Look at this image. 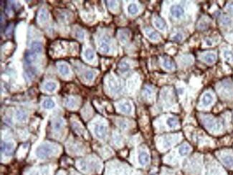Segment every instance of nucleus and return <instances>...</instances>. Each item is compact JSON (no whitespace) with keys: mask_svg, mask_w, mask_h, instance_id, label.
<instances>
[{"mask_svg":"<svg viewBox=\"0 0 233 175\" xmlns=\"http://www.w3.org/2000/svg\"><path fill=\"white\" fill-rule=\"evenodd\" d=\"M100 50L103 53H108L110 51V47L105 40H103L102 42L100 44Z\"/></svg>","mask_w":233,"mask_h":175,"instance_id":"f3484780","label":"nucleus"},{"mask_svg":"<svg viewBox=\"0 0 233 175\" xmlns=\"http://www.w3.org/2000/svg\"><path fill=\"white\" fill-rule=\"evenodd\" d=\"M204 60L207 63H210L211 64V63H213L215 61V60H216V55L214 53H212V52H208V53H207L204 56Z\"/></svg>","mask_w":233,"mask_h":175,"instance_id":"dca6fc26","label":"nucleus"},{"mask_svg":"<svg viewBox=\"0 0 233 175\" xmlns=\"http://www.w3.org/2000/svg\"><path fill=\"white\" fill-rule=\"evenodd\" d=\"M119 109L120 111H122L124 114H130L132 111V107H131V105L128 102H125V103H122L119 104Z\"/></svg>","mask_w":233,"mask_h":175,"instance_id":"1a4fd4ad","label":"nucleus"},{"mask_svg":"<svg viewBox=\"0 0 233 175\" xmlns=\"http://www.w3.org/2000/svg\"><path fill=\"white\" fill-rule=\"evenodd\" d=\"M108 85L111 90L114 93H118L120 90V86L116 80L113 78H111L108 80Z\"/></svg>","mask_w":233,"mask_h":175,"instance_id":"0eeeda50","label":"nucleus"},{"mask_svg":"<svg viewBox=\"0 0 233 175\" xmlns=\"http://www.w3.org/2000/svg\"><path fill=\"white\" fill-rule=\"evenodd\" d=\"M95 133L96 136L99 139H103L106 137L107 134V128L103 125H96L95 127Z\"/></svg>","mask_w":233,"mask_h":175,"instance_id":"7ed1b4c3","label":"nucleus"},{"mask_svg":"<svg viewBox=\"0 0 233 175\" xmlns=\"http://www.w3.org/2000/svg\"><path fill=\"white\" fill-rule=\"evenodd\" d=\"M154 25L158 30H164L166 28V24L163 20H161L159 17H156L154 20Z\"/></svg>","mask_w":233,"mask_h":175,"instance_id":"2eb2a0df","label":"nucleus"},{"mask_svg":"<svg viewBox=\"0 0 233 175\" xmlns=\"http://www.w3.org/2000/svg\"><path fill=\"white\" fill-rule=\"evenodd\" d=\"M85 77L87 80H92L93 77H94V74H93V73L92 71H87L85 74Z\"/></svg>","mask_w":233,"mask_h":175,"instance_id":"2f4dec72","label":"nucleus"},{"mask_svg":"<svg viewBox=\"0 0 233 175\" xmlns=\"http://www.w3.org/2000/svg\"><path fill=\"white\" fill-rule=\"evenodd\" d=\"M145 32L146 35L148 36L150 40H151L157 41L159 39V36H158V35L156 32L152 31L151 29H146Z\"/></svg>","mask_w":233,"mask_h":175,"instance_id":"f8f14e48","label":"nucleus"},{"mask_svg":"<svg viewBox=\"0 0 233 175\" xmlns=\"http://www.w3.org/2000/svg\"><path fill=\"white\" fill-rule=\"evenodd\" d=\"M119 68L122 72H125L129 69V65L126 62H121L119 64Z\"/></svg>","mask_w":233,"mask_h":175,"instance_id":"c85d7f7f","label":"nucleus"},{"mask_svg":"<svg viewBox=\"0 0 233 175\" xmlns=\"http://www.w3.org/2000/svg\"><path fill=\"white\" fill-rule=\"evenodd\" d=\"M65 103L69 108H74L76 106L75 100L73 98H67V99H66Z\"/></svg>","mask_w":233,"mask_h":175,"instance_id":"a878e982","label":"nucleus"},{"mask_svg":"<svg viewBox=\"0 0 233 175\" xmlns=\"http://www.w3.org/2000/svg\"><path fill=\"white\" fill-rule=\"evenodd\" d=\"M230 20H229L228 17H224V18L222 19V24L223 25H229V24H230Z\"/></svg>","mask_w":233,"mask_h":175,"instance_id":"72a5a7b5","label":"nucleus"},{"mask_svg":"<svg viewBox=\"0 0 233 175\" xmlns=\"http://www.w3.org/2000/svg\"><path fill=\"white\" fill-rule=\"evenodd\" d=\"M182 35H181V34H177V35H176L174 37L173 39H174V40L176 41V42H180V41L182 40Z\"/></svg>","mask_w":233,"mask_h":175,"instance_id":"473e14b6","label":"nucleus"},{"mask_svg":"<svg viewBox=\"0 0 233 175\" xmlns=\"http://www.w3.org/2000/svg\"><path fill=\"white\" fill-rule=\"evenodd\" d=\"M84 55H85V58L88 61H91V60H93L95 57L94 52H93V50H90V49H87V50L85 51V52H84Z\"/></svg>","mask_w":233,"mask_h":175,"instance_id":"aec40b11","label":"nucleus"},{"mask_svg":"<svg viewBox=\"0 0 233 175\" xmlns=\"http://www.w3.org/2000/svg\"><path fill=\"white\" fill-rule=\"evenodd\" d=\"M42 47L41 42H38V41H34V42H33L32 43L31 49H30V50L37 52V54H39L41 52H42Z\"/></svg>","mask_w":233,"mask_h":175,"instance_id":"4468645a","label":"nucleus"},{"mask_svg":"<svg viewBox=\"0 0 233 175\" xmlns=\"http://www.w3.org/2000/svg\"><path fill=\"white\" fill-rule=\"evenodd\" d=\"M212 101H213V98L210 93H206L202 98V103L204 106H210L212 103Z\"/></svg>","mask_w":233,"mask_h":175,"instance_id":"ddd939ff","label":"nucleus"},{"mask_svg":"<svg viewBox=\"0 0 233 175\" xmlns=\"http://www.w3.org/2000/svg\"><path fill=\"white\" fill-rule=\"evenodd\" d=\"M204 123L206 126L208 128L212 130H218L220 128V124L218 121L210 118H205L204 119Z\"/></svg>","mask_w":233,"mask_h":175,"instance_id":"39448f33","label":"nucleus"},{"mask_svg":"<svg viewBox=\"0 0 233 175\" xmlns=\"http://www.w3.org/2000/svg\"><path fill=\"white\" fill-rule=\"evenodd\" d=\"M207 44H208V45H212V42H210L209 40H207Z\"/></svg>","mask_w":233,"mask_h":175,"instance_id":"e433bc0d","label":"nucleus"},{"mask_svg":"<svg viewBox=\"0 0 233 175\" xmlns=\"http://www.w3.org/2000/svg\"><path fill=\"white\" fill-rule=\"evenodd\" d=\"M37 55L38 54L37 53V52H34L33 50H28V51L26 52V54H25V61H26V63H27V64H31L32 62H34V60L37 59Z\"/></svg>","mask_w":233,"mask_h":175,"instance_id":"423d86ee","label":"nucleus"},{"mask_svg":"<svg viewBox=\"0 0 233 175\" xmlns=\"http://www.w3.org/2000/svg\"><path fill=\"white\" fill-rule=\"evenodd\" d=\"M75 35L77 37L80 38V39H83L84 37H85V33L82 30L77 29L75 31Z\"/></svg>","mask_w":233,"mask_h":175,"instance_id":"7c9ffc66","label":"nucleus"},{"mask_svg":"<svg viewBox=\"0 0 233 175\" xmlns=\"http://www.w3.org/2000/svg\"><path fill=\"white\" fill-rule=\"evenodd\" d=\"M42 106L46 109H53L54 106H55V103H54L53 100L50 99V98H47V99H45V101H43Z\"/></svg>","mask_w":233,"mask_h":175,"instance_id":"6ab92c4d","label":"nucleus"},{"mask_svg":"<svg viewBox=\"0 0 233 175\" xmlns=\"http://www.w3.org/2000/svg\"><path fill=\"white\" fill-rule=\"evenodd\" d=\"M222 161L229 167H233V158L231 156H225V157L222 158Z\"/></svg>","mask_w":233,"mask_h":175,"instance_id":"5701e85b","label":"nucleus"},{"mask_svg":"<svg viewBox=\"0 0 233 175\" xmlns=\"http://www.w3.org/2000/svg\"><path fill=\"white\" fill-rule=\"evenodd\" d=\"M163 66H164V68L167 70H172L173 69V68L174 67V65L173 63V62L171 61L170 60H168V59H165L164 60V63H163Z\"/></svg>","mask_w":233,"mask_h":175,"instance_id":"393cba45","label":"nucleus"},{"mask_svg":"<svg viewBox=\"0 0 233 175\" xmlns=\"http://www.w3.org/2000/svg\"><path fill=\"white\" fill-rule=\"evenodd\" d=\"M58 69H59V72L60 74L63 75V76H68L70 74V68L67 64L65 63H61L58 66Z\"/></svg>","mask_w":233,"mask_h":175,"instance_id":"9d476101","label":"nucleus"},{"mask_svg":"<svg viewBox=\"0 0 233 175\" xmlns=\"http://www.w3.org/2000/svg\"><path fill=\"white\" fill-rule=\"evenodd\" d=\"M63 126V121L61 120V119H59V120L56 121L54 123V128H55L56 131H60V129L62 128Z\"/></svg>","mask_w":233,"mask_h":175,"instance_id":"cd10ccee","label":"nucleus"},{"mask_svg":"<svg viewBox=\"0 0 233 175\" xmlns=\"http://www.w3.org/2000/svg\"><path fill=\"white\" fill-rule=\"evenodd\" d=\"M170 12L175 18H180L184 13V9L180 5H172L170 8Z\"/></svg>","mask_w":233,"mask_h":175,"instance_id":"20e7f679","label":"nucleus"},{"mask_svg":"<svg viewBox=\"0 0 233 175\" xmlns=\"http://www.w3.org/2000/svg\"><path fill=\"white\" fill-rule=\"evenodd\" d=\"M128 12L130 15H134L136 14H137V12H139V9H138V7L136 6V4H131L128 7Z\"/></svg>","mask_w":233,"mask_h":175,"instance_id":"4be33fe9","label":"nucleus"},{"mask_svg":"<svg viewBox=\"0 0 233 175\" xmlns=\"http://www.w3.org/2000/svg\"><path fill=\"white\" fill-rule=\"evenodd\" d=\"M14 149V144L11 142L1 141V152L7 156L12 155Z\"/></svg>","mask_w":233,"mask_h":175,"instance_id":"f03ea898","label":"nucleus"},{"mask_svg":"<svg viewBox=\"0 0 233 175\" xmlns=\"http://www.w3.org/2000/svg\"><path fill=\"white\" fill-rule=\"evenodd\" d=\"M54 151V147L48 144H42L36 149V155L40 159H45L49 157Z\"/></svg>","mask_w":233,"mask_h":175,"instance_id":"f257e3e1","label":"nucleus"},{"mask_svg":"<svg viewBox=\"0 0 233 175\" xmlns=\"http://www.w3.org/2000/svg\"><path fill=\"white\" fill-rule=\"evenodd\" d=\"M227 9L229 12L233 13V3H231V4H229V5L227 6Z\"/></svg>","mask_w":233,"mask_h":175,"instance_id":"f704fd0d","label":"nucleus"},{"mask_svg":"<svg viewBox=\"0 0 233 175\" xmlns=\"http://www.w3.org/2000/svg\"><path fill=\"white\" fill-rule=\"evenodd\" d=\"M108 2L110 3V4H109V7H110L111 8H113L114 7H115V6H116V4H115V1H108Z\"/></svg>","mask_w":233,"mask_h":175,"instance_id":"c9c22d12","label":"nucleus"},{"mask_svg":"<svg viewBox=\"0 0 233 175\" xmlns=\"http://www.w3.org/2000/svg\"><path fill=\"white\" fill-rule=\"evenodd\" d=\"M190 150V147L189 146L187 145V144H184L183 145H182L180 146V149H179V152H180V155L182 156H186L187 154L189 153Z\"/></svg>","mask_w":233,"mask_h":175,"instance_id":"a211bd4d","label":"nucleus"},{"mask_svg":"<svg viewBox=\"0 0 233 175\" xmlns=\"http://www.w3.org/2000/svg\"><path fill=\"white\" fill-rule=\"evenodd\" d=\"M49 18L48 12H47V10L45 9H42L39 12V15H38V19H39V22H43L47 21Z\"/></svg>","mask_w":233,"mask_h":175,"instance_id":"9b49d317","label":"nucleus"},{"mask_svg":"<svg viewBox=\"0 0 233 175\" xmlns=\"http://www.w3.org/2000/svg\"><path fill=\"white\" fill-rule=\"evenodd\" d=\"M56 88H57V84L55 83V82H52V81H50V82H47L45 85V90L49 92H53L54 90L56 89Z\"/></svg>","mask_w":233,"mask_h":175,"instance_id":"412c9836","label":"nucleus"},{"mask_svg":"<svg viewBox=\"0 0 233 175\" xmlns=\"http://www.w3.org/2000/svg\"><path fill=\"white\" fill-rule=\"evenodd\" d=\"M167 125L169 126L170 128H175L177 125H178V121L175 119V118H170L167 120L166 121Z\"/></svg>","mask_w":233,"mask_h":175,"instance_id":"b1692460","label":"nucleus"},{"mask_svg":"<svg viewBox=\"0 0 233 175\" xmlns=\"http://www.w3.org/2000/svg\"><path fill=\"white\" fill-rule=\"evenodd\" d=\"M149 161V156L145 152H142L139 154V162L140 164L146 165Z\"/></svg>","mask_w":233,"mask_h":175,"instance_id":"6e6552de","label":"nucleus"},{"mask_svg":"<svg viewBox=\"0 0 233 175\" xmlns=\"http://www.w3.org/2000/svg\"><path fill=\"white\" fill-rule=\"evenodd\" d=\"M224 57L227 61L231 62V63H232L233 62V53L231 51H228V50H227V51L225 52Z\"/></svg>","mask_w":233,"mask_h":175,"instance_id":"bb28decb","label":"nucleus"},{"mask_svg":"<svg viewBox=\"0 0 233 175\" xmlns=\"http://www.w3.org/2000/svg\"><path fill=\"white\" fill-rule=\"evenodd\" d=\"M17 117L20 121H24L27 118V114L25 111H19L17 114Z\"/></svg>","mask_w":233,"mask_h":175,"instance_id":"c756f323","label":"nucleus"}]
</instances>
